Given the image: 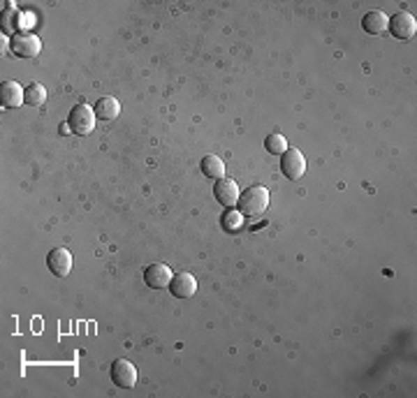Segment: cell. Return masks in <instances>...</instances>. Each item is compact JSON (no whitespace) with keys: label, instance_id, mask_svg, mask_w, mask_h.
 <instances>
[{"label":"cell","instance_id":"cell-1","mask_svg":"<svg viewBox=\"0 0 417 398\" xmlns=\"http://www.w3.org/2000/svg\"><path fill=\"white\" fill-rule=\"evenodd\" d=\"M239 213L246 215V218H255V215H262L269 206V190L264 185H253L248 187L246 192L239 194Z\"/></svg>","mask_w":417,"mask_h":398},{"label":"cell","instance_id":"cell-2","mask_svg":"<svg viewBox=\"0 0 417 398\" xmlns=\"http://www.w3.org/2000/svg\"><path fill=\"white\" fill-rule=\"evenodd\" d=\"M96 121L98 116L93 112V107L89 105H77L72 107V112L68 116V130L72 135H79V137H86L93 132V128H96Z\"/></svg>","mask_w":417,"mask_h":398},{"label":"cell","instance_id":"cell-3","mask_svg":"<svg viewBox=\"0 0 417 398\" xmlns=\"http://www.w3.org/2000/svg\"><path fill=\"white\" fill-rule=\"evenodd\" d=\"M10 49L12 54L19 58H35L42 52V40L33 33H14Z\"/></svg>","mask_w":417,"mask_h":398},{"label":"cell","instance_id":"cell-4","mask_svg":"<svg viewBox=\"0 0 417 398\" xmlns=\"http://www.w3.org/2000/svg\"><path fill=\"white\" fill-rule=\"evenodd\" d=\"M109 375H112L114 385L121 387V389H132L135 385H137V368H135L128 359L114 361Z\"/></svg>","mask_w":417,"mask_h":398},{"label":"cell","instance_id":"cell-5","mask_svg":"<svg viewBox=\"0 0 417 398\" xmlns=\"http://www.w3.org/2000/svg\"><path fill=\"white\" fill-rule=\"evenodd\" d=\"M280 158H283V160H280V169H283L285 178L299 181V178L306 174V158L301 155V151H297V148H287Z\"/></svg>","mask_w":417,"mask_h":398},{"label":"cell","instance_id":"cell-6","mask_svg":"<svg viewBox=\"0 0 417 398\" xmlns=\"http://www.w3.org/2000/svg\"><path fill=\"white\" fill-rule=\"evenodd\" d=\"M239 185H236V181L232 178H218L215 181V185H213V197L218 199V204L220 206H225V208H232L236 206V201H239Z\"/></svg>","mask_w":417,"mask_h":398},{"label":"cell","instance_id":"cell-7","mask_svg":"<svg viewBox=\"0 0 417 398\" xmlns=\"http://www.w3.org/2000/svg\"><path fill=\"white\" fill-rule=\"evenodd\" d=\"M387 28H390V33L394 35V38H399V40H411L413 35L417 33V21L413 14H408V12H397L394 17L390 19V24H387Z\"/></svg>","mask_w":417,"mask_h":398},{"label":"cell","instance_id":"cell-8","mask_svg":"<svg viewBox=\"0 0 417 398\" xmlns=\"http://www.w3.org/2000/svg\"><path fill=\"white\" fill-rule=\"evenodd\" d=\"M144 283H146L151 289H165L169 287L172 283V269L167 264L162 262H156L146 266V271H144Z\"/></svg>","mask_w":417,"mask_h":398},{"label":"cell","instance_id":"cell-9","mask_svg":"<svg viewBox=\"0 0 417 398\" xmlns=\"http://www.w3.org/2000/svg\"><path fill=\"white\" fill-rule=\"evenodd\" d=\"M169 292L176 296V299H190L192 294L197 292V280L192 273H174L169 283Z\"/></svg>","mask_w":417,"mask_h":398},{"label":"cell","instance_id":"cell-10","mask_svg":"<svg viewBox=\"0 0 417 398\" xmlns=\"http://www.w3.org/2000/svg\"><path fill=\"white\" fill-rule=\"evenodd\" d=\"M47 266H49V271H52L54 276L66 278L68 273L72 271V255H70V250H66V248H54L47 255Z\"/></svg>","mask_w":417,"mask_h":398},{"label":"cell","instance_id":"cell-11","mask_svg":"<svg viewBox=\"0 0 417 398\" xmlns=\"http://www.w3.org/2000/svg\"><path fill=\"white\" fill-rule=\"evenodd\" d=\"M0 102H3L5 109H17L26 102V91L24 86L17 82H5L0 86Z\"/></svg>","mask_w":417,"mask_h":398},{"label":"cell","instance_id":"cell-12","mask_svg":"<svg viewBox=\"0 0 417 398\" xmlns=\"http://www.w3.org/2000/svg\"><path fill=\"white\" fill-rule=\"evenodd\" d=\"M387 24H390V19H387V14H385L383 10H371V12H366L364 19H362L364 33H369V35H380V33H385V31H387Z\"/></svg>","mask_w":417,"mask_h":398},{"label":"cell","instance_id":"cell-13","mask_svg":"<svg viewBox=\"0 0 417 398\" xmlns=\"http://www.w3.org/2000/svg\"><path fill=\"white\" fill-rule=\"evenodd\" d=\"M93 112H96L98 121H114L121 114V102L116 98H100Z\"/></svg>","mask_w":417,"mask_h":398},{"label":"cell","instance_id":"cell-14","mask_svg":"<svg viewBox=\"0 0 417 398\" xmlns=\"http://www.w3.org/2000/svg\"><path fill=\"white\" fill-rule=\"evenodd\" d=\"M199 164H202V174L208 178L218 181V178L225 176V162H222L218 155H204Z\"/></svg>","mask_w":417,"mask_h":398},{"label":"cell","instance_id":"cell-15","mask_svg":"<svg viewBox=\"0 0 417 398\" xmlns=\"http://www.w3.org/2000/svg\"><path fill=\"white\" fill-rule=\"evenodd\" d=\"M47 102V89L42 84H31L26 86V105L31 107H42Z\"/></svg>","mask_w":417,"mask_h":398},{"label":"cell","instance_id":"cell-16","mask_svg":"<svg viewBox=\"0 0 417 398\" xmlns=\"http://www.w3.org/2000/svg\"><path fill=\"white\" fill-rule=\"evenodd\" d=\"M264 148H267L271 155H283L287 151V139L283 135L274 132V135H269L267 139H264Z\"/></svg>","mask_w":417,"mask_h":398},{"label":"cell","instance_id":"cell-17","mask_svg":"<svg viewBox=\"0 0 417 398\" xmlns=\"http://www.w3.org/2000/svg\"><path fill=\"white\" fill-rule=\"evenodd\" d=\"M222 227L229 231H239L243 227V215L239 211H227L222 215Z\"/></svg>","mask_w":417,"mask_h":398}]
</instances>
